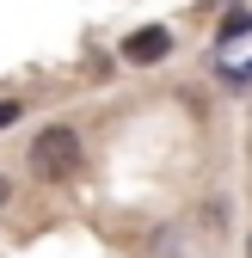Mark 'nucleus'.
<instances>
[{
  "instance_id": "obj_1",
  "label": "nucleus",
  "mask_w": 252,
  "mask_h": 258,
  "mask_svg": "<svg viewBox=\"0 0 252 258\" xmlns=\"http://www.w3.org/2000/svg\"><path fill=\"white\" fill-rule=\"evenodd\" d=\"M25 166L37 172L43 184H61L68 172H80V136H74V123H49V129H37V136H31Z\"/></svg>"
},
{
  "instance_id": "obj_2",
  "label": "nucleus",
  "mask_w": 252,
  "mask_h": 258,
  "mask_svg": "<svg viewBox=\"0 0 252 258\" xmlns=\"http://www.w3.org/2000/svg\"><path fill=\"white\" fill-rule=\"evenodd\" d=\"M172 37H166V25H142L123 37V61H136V68H148V61H166Z\"/></svg>"
},
{
  "instance_id": "obj_3",
  "label": "nucleus",
  "mask_w": 252,
  "mask_h": 258,
  "mask_svg": "<svg viewBox=\"0 0 252 258\" xmlns=\"http://www.w3.org/2000/svg\"><path fill=\"white\" fill-rule=\"evenodd\" d=\"M246 31H252V13H228L222 19V37H246Z\"/></svg>"
},
{
  "instance_id": "obj_4",
  "label": "nucleus",
  "mask_w": 252,
  "mask_h": 258,
  "mask_svg": "<svg viewBox=\"0 0 252 258\" xmlns=\"http://www.w3.org/2000/svg\"><path fill=\"white\" fill-rule=\"evenodd\" d=\"M7 123H19V99H0V129Z\"/></svg>"
},
{
  "instance_id": "obj_5",
  "label": "nucleus",
  "mask_w": 252,
  "mask_h": 258,
  "mask_svg": "<svg viewBox=\"0 0 252 258\" xmlns=\"http://www.w3.org/2000/svg\"><path fill=\"white\" fill-rule=\"evenodd\" d=\"M7 197H13V178H7V172H0V209H7Z\"/></svg>"
}]
</instances>
